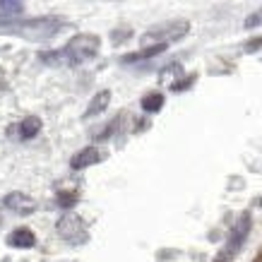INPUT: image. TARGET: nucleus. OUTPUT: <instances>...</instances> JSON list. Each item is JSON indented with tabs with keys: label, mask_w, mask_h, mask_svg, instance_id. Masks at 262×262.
I'll return each instance as SVG.
<instances>
[{
	"label": "nucleus",
	"mask_w": 262,
	"mask_h": 262,
	"mask_svg": "<svg viewBox=\"0 0 262 262\" xmlns=\"http://www.w3.org/2000/svg\"><path fill=\"white\" fill-rule=\"evenodd\" d=\"M63 19L58 17H43V19H32V22H24L19 27V34L29 36V39H48L60 29Z\"/></svg>",
	"instance_id": "39448f33"
},
{
	"label": "nucleus",
	"mask_w": 262,
	"mask_h": 262,
	"mask_svg": "<svg viewBox=\"0 0 262 262\" xmlns=\"http://www.w3.org/2000/svg\"><path fill=\"white\" fill-rule=\"evenodd\" d=\"M34 243H36V236H34L29 229H24V226H19V229L8 233L10 248H34Z\"/></svg>",
	"instance_id": "6e6552de"
},
{
	"label": "nucleus",
	"mask_w": 262,
	"mask_h": 262,
	"mask_svg": "<svg viewBox=\"0 0 262 262\" xmlns=\"http://www.w3.org/2000/svg\"><path fill=\"white\" fill-rule=\"evenodd\" d=\"M3 205L8 207L10 212H15V214H32L34 209H36V202H34L29 195H24V192H8L5 198H3Z\"/></svg>",
	"instance_id": "423d86ee"
},
{
	"label": "nucleus",
	"mask_w": 262,
	"mask_h": 262,
	"mask_svg": "<svg viewBox=\"0 0 262 262\" xmlns=\"http://www.w3.org/2000/svg\"><path fill=\"white\" fill-rule=\"evenodd\" d=\"M140 103H142V108L147 113H157L161 106H164V94H161V92H149V94L142 96Z\"/></svg>",
	"instance_id": "f8f14e48"
},
{
	"label": "nucleus",
	"mask_w": 262,
	"mask_h": 262,
	"mask_svg": "<svg viewBox=\"0 0 262 262\" xmlns=\"http://www.w3.org/2000/svg\"><path fill=\"white\" fill-rule=\"evenodd\" d=\"M257 24H262V10H257V12H253L250 17H246V27H248V29H253V27H257Z\"/></svg>",
	"instance_id": "a211bd4d"
},
{
	"label": "nucleus",
	"mask_w": 262,
	"mask_h": 262,
	"mask_svg": "<svg viewBox=\"0 0 262 262\" xmlns=\"http://www.w3.org/2000/svg\"><path fill=\"white\" fill-rule=\"evenodd\" d=\"M214 262H224V260H219V257H216V260H214Z\"/></svg>",
	"instance_id": "412c9836"
},
{
	"label": "nucleus",
	"mask_w": 262,
	"mask_h": 262,
	"mask_svg": "<svg viewBox=\"0 0 262 262\" xmlns=\"http://www.w3.org/2000/svg\"><path fill=\"white\" fill-rule=\"evenodd\" d=\"M99 46H101V39L96 34H77L72 36L65 48L56 51V53H41V60L48 65H80L89 58H94L99 53Z\"/></svg>",
	"instance_id": "f257e3e1"
},
{
	"label": "nucleus",
	"mask_w": 262,
	"mask_h": 262,
	"mask_svg": "<svg viewBox=\"0 0 262 262\" xmlns=\"http://www.w3.org/2000/svg\"><path fill=\"white\" fill-rule=\"evenodd\" d=\"M77 190H60L58 192V205L60 207H72L75 202H77Z\"/></svg>",
	"instance_id": "4468645a"
},
{
	"label": "nucleus",
	"mask_w": 262,
	"mask_h": 262,
	"mask_svg": "<svg viewBox=\"0 0 262 262\" xmlns=\"http://www.w3.org/2000/svg\"><path fill=\"white\" fill-rule=\"evenodd\" d=\"M56 229L68 243H72V246H82V243L89 241L87 224L82 222V216H77V214H63L58 219Z\"/></svg>",
	"instance_id": "20e7f679"
},
{
	"label": "nucleus",
	"mask_w": 262,
	"mask_h": 262,
	"mask_svg": "<svg viewBox=\"0 0 262 262\" xmlns=\"http://www.w3.org/2000/svg\"><path fill=\"white\" fill-rule=\"evenodd\" d=\"M161 51H166V43H161V46H144L142 51H135V53H127V56H123V58H120V63H137V60H144V58L159 56Z\"/></svg>",
	"instance_id": "1a4fd4ad"
},
{
	"label": "nucleus",
	"mask_w": 262,
	"mask_h": 262,
	"mask_svg": "<svg viewBox=\"0 0 262 262\" xmlns=\"http://www.w3.org/2000/svg\"><path fill=\"white\" fill-rule=\"evenodd\" d=\"M260 48H262V36H255V39H250L246 46H243V51H246V53H255V51H260Z\"/></svg>",
	"instance_id": "f3484780"
},
{
	"label": "nucleus",
	"mask_w": 262,
	"mask_h": 262,
	"mask_svg": "<svg viewBox=\"0 0 262 262\" xmlns=\"http://www.w3.org/2000/svg\"><path fill=\"white\" fill-rule=\"evenodd\" d=\"M120 120H123V113H120V116H116V118L111 120V123H108V127H106V130H103V133H96V140H106V137L108 135H113V133H116V127L120 125Z\"/></svg>",
	"instance_id": "2eb2a0df"
},
{
	"label": "nucleus",
	"mask_w": 262,
	"mask_h": 262,
	"mask_svg": "<svg viewBox=\"0 0 262 262\" xmlns=\"http://www.w3.org/2000/svg\"><path fill=\"white\" fill-rule=\"evenodd\" d=\"M103 159H106V151H101L99 147H84V149H80L70 159V166L75 168V171H80V168L94 166V164H99V161H103Z\"/></svg>",
	"instance_id": "0eeeda50"
},
{
	"label": "nucleus",
	"mask_w": 262,
	"mask_h": 262,
	"mask_svg": "<svg viewBox=\"0 0 262 262\" xmlns=\"http://www.w3.org/2000/svg\"><path fill=\"white\" fill-rule=\"evenodd\" d=\"M253 262H262V248L257 250V255H255V260H253Z\"/></svg>",
	"instance_id": "6ab92c4d"
},
{
	"label": "nucleus",
	"mask_w": 262,
	"mask_h": 262,
	"mask_svg": "<svg viewBox=\"0 0 262 262\" xmlns=\"http://www.w3.org/2000/svg\"><path fill=\"white\" fill-rule=\"evenodd\" d=\"M255 205H257V207H262V198H257V200H255Z\"/></svg>",
	"instance_id": "aec40b11"
},
{
	"label": "nucleus",
	"mask_w": 262,
	"mask_h": 262,
	"mask_svg": "<svg viewBox=\"0 0 262 262\" xmlns=\"http://www.w3.org/2000/svg\"><path fill=\"white\" fill-rule=\"evenodd\" d=\"M108 101H111V92L108 89H103V92H99V94L89 101L87 111H84V118H92V116H96V113H101L106 106H108Z\"/></svg>",
	"instance_id": "9d476101"
},
{
	"label": "nucleus",
	"mask_w": 262,
	"mask_h": 262,
	"mask_svg": "<svg viewBox=\"0 0 262 262\" xmlns=\"http://www.w3.org/2000/svg\"><path fill=\"white\" fill-rule=\"evenodd\" d=\"M24 10V3L17 0H0V19H10V17L19 15Z\"/></svg>",
	"instance_id": "ddd939ff"
},
{
	"label": "nucleus",
	"mask_w": 262,
	"mask_h": 262,
	"mask_svg": "<svg viewBox=\"0 0 262 262\" xmlns=\"http://www.w3.org/2000/svg\"><path fill=\"white\" fill-rule=\"evenodd\" d=\"M250 226H253V216H250V212H243V214L238 216V222L233 224L229 238H226V243H224V250L219 253V260L231 262V257L238 253L241 248H243V243H246L248 233H250Z\"/></svg>",
	"instance_id": "7ed1b4c3"
},
{
	"label": "nucleus",
	"mask_w": 262,
	"mask_h": 262,
	"mask_svg": "<svg viewBox=\"0 0 262 262\" xmlns=\"http://www.w3.org/2000/svg\"><path fill=\"white\" fill-rule=\"evenodd\" d=\"M195 80H198V75H190V77H185V80H181V82H173V84H171V89H173V92H183V89L190 87Z\"/></svg>",
	"instance_id": "dca6fc26"
},
{
	"label": "nucleus",
	"mask_w": 262,
	"mask_h": 262,
	"mask_svg": "<svg viewBox=\"0 0 262 262\" xmlns=\"http://www.w3.org/2000/svg\"><path fill=\"white\" fill-rule=\"evenodd\" d=\"M39 133H41V118H36V116H29V118H24L19 123V137L22 140H32Z\"/></svg>",
	"instance_id": "9b49d317"
},
{
	"label": "nucleus",
	"mask_w": 262,
	"mask_h": 262,
	"mask_svg": "<svg viewBox=\"0 0 262 262\" xmlns=\"http://www.w3.org/2000/svg\"><path fill=\"white\" fill-rule=\"evenodd\" d=\"M190 29V24L185 19H173V22H166V24H159V27H151L149 32L142 36V43L144 46H161V43H171V41H178L183 39L185 34Z\"/></svg>",
	"instance_id": "f03ea898"
}]
</instances>
